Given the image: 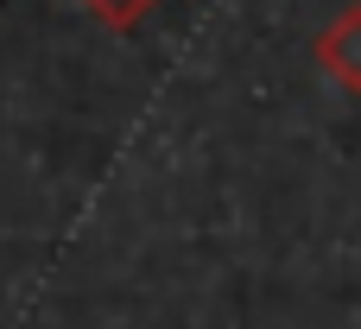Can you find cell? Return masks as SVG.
Listing matches in <instances>:
<instances>
[{"label":"cell","mask_w":361,"mask_h":329,"mask_svg":"<svg viewBox=\"0 0 361 329\" xmlns=\"http://www.w3.org/2000/svg\"><path fill=\"white\" fill-rule=\"evenodd\" d=\"M317 63H324L349 95H361V0L343 6V13L317 32Z\"/></svg>","instance_id":"6da1fadb"},{"label":"cell","mask_w":361,"mask_h":329,"mask_svg":"<svg viewBox=\"0 0 361 329\" xmlns=\"http://www.w3.org/2000/svg\"><path fill=\"white\" fill-rule=\"evenodd\" d=\"M152 6H159V0H82V13H95L108 32H133Z\"/></svg>","instance_id":"7a4b0ae2"}]
</instances>
